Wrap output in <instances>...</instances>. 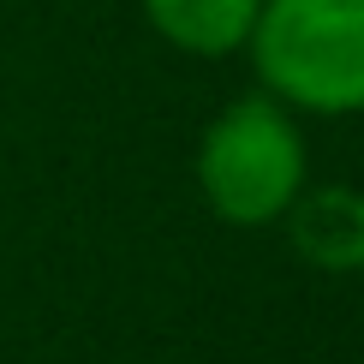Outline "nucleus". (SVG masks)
I'll list each match as a JSON object with an SVG mask.
<instances>
[{
  "label": "nucleus",
  "instance_id": "1",
  "mask_svg": "<svg viewBox=\"0 0 364 364\" xmlns=\"http://www.w3.org/2000/svg\"><path fill=\"white\" fill-rule=\"evenodd\" d=\"M197 197L221 227L257 233L281 227L293 197L311 186V144L293 108H281L269 90H245L197 132Z\"/></svg>",
  "mask_w": 364,
  "mask_h": 364
},
{
  "label": "nucleus",
  "instance_id": "3",
  "mask_svg": "<svg viewBox=\"0 0 364 364\" xmlns=\"http://www.w3.org/2000/svg\"><path fill=\"white\" fill-rule=\"evenodd\" d=\"M281 227L299 263L323 275H364V186L311 179L281 215Z\"/></svg>",
  "mask_w": 364,
  "mask_h": 364
},
{
  "label": "nucleus",
  "instance_id": "4",
  "mask_svg": "<svg viewBox=\"0 0 364 364\" xmlns=\"http://www.w3.org/2000/svg\"><path fill=\"white\" fill-rule=\"evenodd\" d=\"M138 12L168 48L191 60H227L245 54L263 0H138Z\"/></svg>",
  "mask_w": 364,
  "mask_h": 364
},
{
  "label": "nucleus",
  "instance_id": "2",
  "mask_svg": "<svg viewBox=\"0 0 364 364\" xmlns=\"http://www.w3.org/2000/svg\"><path fill=\"white\" fill-rule=\"evenodd\" d=\"M245 60L299 119L364 114V0H263Z\"/></svg>",
  "mask_w": 364,
  "mask_h": 364
}]
</instances>
